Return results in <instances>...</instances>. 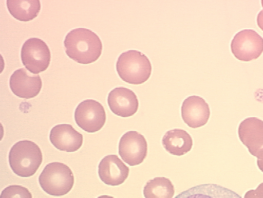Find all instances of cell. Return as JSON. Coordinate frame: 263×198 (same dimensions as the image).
<instances>
[{"label":"cell","instance_id":"cell-1","mask_svg":"<svg viewBox=\"0 0 263 198\" xmlns=\"http://www.w3.org/2000/svg\"><path fill=\"white\" fill-rule=\"evenodd\" d=\"M66 53L81 64L93 63L101 57L103 44L93 31L86 28L72 29L64 40Z\"/></svg>","mask_w":263,"mask_h":198},{"label":"cell","instance_id":"cell-2","mask_svg":"<svg viewBox=\"0 0 263 198\" xmlns=\"http://www.w3.org/2000/svg\"><path fill=\"white\" fill-rule=\"evenodd\" d=\"M9 162L15 174L21 177H29L36 173L42 164V152L36 143L19 141L10 150Z\"/></svg>","mask_w":263,"mask_h":198},{"label":"cell","instance_id":"cell-3","mask_svg":"<svg viewBox=\"0 0 263 198\" xmlns=\"http://www.w3.org/2000/svg\"><path fill=\"white\" fill-rule=\"evenodd\" d=\"M117 70L123 81L132 85H141L151 77L152 65L142 52L128 50L123 52L118 58Z\"/></svg>","mask_w":263,"mask_h":198},{"label":"cell","instance_id":"cell-4","mask_svg":"<svg viewBox=\"0 0 263 198\" xmlns=\"http://www.w3.org/2000/svg\"><path fill=\"white\" fill-rule=\"evenodd\" d=\"M39 184L49 195L63 196L69 193L74 186V175L66 165L53 162L47 165L39 176Z\"/></svg>","mask_w":263,"mask_h":198},{"label":"cell","instance_id":"cell-5","mask_svg":"<svg viewBox=\"0 0 263 198\" xmlns=\"http://www.w3.org/2000/svg\"><path fill=\"white\" fill-rule=\"evenodd\" d=\"M21 60L27 69L39 74L48 69L51 61L50 48L46 43L39 38H30L21 49Z\"/></svg>","mask_w":263,"mask_h":198},{"label":"cell","instance_id":"cell-6","mask_svg":"<svg viewBox=\"0 0 263 198\" xmlns=\"http://www.w3.org/2000/svg\"><path fill=\"white\" fill-rule=\"evenodd\" d=\"M231 52L237 60L250 62L263 52V39L253 29H244L235 34L231 41Z\"/></svg>","mask_w":263,"mask_h":198},{"label":"cell","instance_id":"cell-7","mask_svg":"<svg viewBox=\"0 0 263 198\" xmlns=\"http://www.w3.org/2000/svg\"><path fill=\"white\" fill-rule=\"evenodd\" d=\"M106 119L105 109L95 100L82 101L74 111L77 124L88 133H96L101 130L105 125Z\"/></svg>","mask_w":263,"mask_h":198},{"label":"cell","instance_id":"cell-8","mask_svg":"<svg viewBox=\"0 0 263 198\" xmlns=\"http://www.w3.org/2000/svg\"><path fill=\"white\" fill-rule=\"evenodd\" d=\"M148 144L146 138L137 131H128L121 137L119 145V154L130 166H139L146 158Z\"/></svg>","mask_w":263,"mask_h":198},{"label":"cell","instance_id":"cell-9","mask_svg":"<svg viewBox=\"0 0 263 198\" xmlns=\"http://www.w3.org/2000/svg\"><path fill=\"white\" fill-rule=\"evenodd\" d=\"M9 86L15 96L21 99H32L40 93L42 80L40 76L31 74L26 68L15 70L10 78Z\"/></svg>","mask_w":263,"mask_h":198},{"label":"cell","instance_id":"cell-10","mask_svg":"<svg viewBox=\"0 0 263 198\" xmlns=\"http://www.w3.org/2000/svg\"><path fill=\"white\" fill-rule=\"evenodd\" d=\"M182 120L192 129L205 126L211 116L209 105L203 98L191 96L184 100L182 104Z\"/></svg>","mask_w":263,"mask_h":198},{"label":"cell","instance_id":"cell-11","mask_svg":"<svg viewBox=\"0 0 263 198\" xmlns=\"http://www.w3.org/2000/svg\"><path fill=\"white\" fill-rule=\"evenodd\" d=\"M107 103L113 113L121 117L133 116L139 109V101L135 92L123 87L109 92Z\"/></svg>","mask_w":263,"mask_h":198},{"label":"cell","instance_id":"cell-12","mask_svg":"<svg viewBox=\"0 0 263 198\" xmlns=\"http://www.w3.org/2000/svg\"><path fill=\"white\" fill-rule=\"evenodd\" d=\"M239 140L254 156L263 149V121L257 117H249L239 123Z\"/></svg>","mask_w":263,"mask_h":198},{"label":"cell","instance_id":"cell-13","mask_svg":"<svg viewBox=\"0 0 263 198\" xmlns=\"http://www.w3.org/2000/svg\"><path fill=\"white\" fill-rule=\"evenodd\" d=\"M129 169L117 155H108L98 166V175L102 182L109 186H117L124 183L128 177Z\"/></svg>","mask_w":263,"mask_h":198},{"label":"cell","instance_id":"cell-14","mask_svg":"<svg viewBox=\"0 0 263 198\" xmlns=\"http://www.w3.org/2000/svg\"><path fill=\"white\" fill-rule=\"evenodd\" d=\"M51 143L58 150L74 152L81 148L83 135L70 124H59L53 127L50 133Z\"/></svg>","mask_w":263,"mask_h":198},{"label":"cell","instance_id":"cell-15","mask_svg":"<svg viewBox=\"0 0 263 198\" xmlns=\"http://www.w3.org/2000/svg\"><path fill=\"white\" fill-rule=\"evenodd\" d=\"M162 142L166 152L178 156L187 154L193 147L191 135L179 129L167 131L163 137Z\"/></svg>","mask_w":263,"mask_h":198},{"label":"cell","instance_id":"cell-16","mask_svg":"<svg viewBox=\"0 0 263 198\" xmlns=\"http://www.w3.org/2000/svg\"><path fill=\"white\" fill-rule=\"evenodd\" d=\"M174 198H242L232 190L217 184H201L186 190Z\"/></svg>","mask_w":263,"mask_h":198},{"label":"cell","instance_id":"cell-17","mask_svg":"<svg viewBox=\"0 0 263 198\" xmlns=\"http://www.w3.org/2000/svg\"><path fill=\"white\" fill-rule=\"evenodd\" d=\"M7 6L13 17L24 22L34 20L41 9L39 0H7Z\"/></svg>","mask_w":263,"mask_h":198},{"label":"cell","instance_id":"cell-18","mask_svg":"<svg viewBox=\"0 0 263 198\" xmlns=\"http://www.w3.org/2000/svg\"><path fill=\"white\" fill-rule=\"evenodd\" d=\"M174 186L168 178L158 176L146 184L144 189L145 198H173Z\"/></svg>","mask_w":263,"mask_h":198},{"label":"cell","instance_id":"cell-19","mask_svg":"<svg viewBox=\"0 0 263 198\" xmlns=\"http://www.w3.org/2000/svg\"><path fill=\"white\" fill-rule=\"evenodd\" d=\"M0 198H32V195L24 186L12 185L3 190Z\"/></svg>","mask_w":263,"mask_h":198},{"label":"cell","instance_id":"cell-20","mask_svg":"<svg viewBox=\"0 0 263 198\" xmlns=\"http://www.w3.org/2000/svg\"><path fill=\"white\" fill-rule=\"evenodd\" d=\"M244 198H263V182L255 190H250L245 194Z\"/></svg>","mask_w":263,"mask_h":198},{"label":"cell","instance_id":"cell-21","mask_svg":"<svg viewBox=\"0 0 263 198\" xmlns=\"http://www.w3.org/2000/svg\"><path fill=\"white\" fill-rule=\"evenodd\" d=\"M257 165L260 171L263 172V149L258 153L257 156Z\"/></svg>","mask_w":263,"mask_h":198},{"label":"cell","instance_id":"cell-22","mask_svg":"<svg viewBox=\"0 0 263 198\" xmlns=\"http://www.w3.org/2000/svg\"><path fill=\"white\" fill-rule=\"evenodd\" d=\"M257 23H258V27L263 31V11H260L258 13V17H257Z\"/></svg>","mask_w":263,"mask_h":198},{"label":"cell","instance_id":"cell-23","mask_svg":"<svg viewBox=\"0 0 263 198\" xmlns=\"http://www.w3.org/2000/svg\"><path fill=\"white\" fill-rule=\"evenodd\" d=\"M98 198H115V197H111V196H109V195H102V196H100V197H98Z\"/></svg>","mask_w":263,"mask_h":198},{"label":"cell","instance_id":"cell-24","mask_svg":"<svg viewBox=\"0 0 263 198\" xmlns=\"http://www.w3.org/2000/svg\"><path fill=\"white\" fill-rule=\"evenodd\" d=\"M261 3H262V8H263V0H262V1H261ZM262 11H263V10H262Z\"/></svg>","mask_w":263,"mask_h":198}]
</instances>
